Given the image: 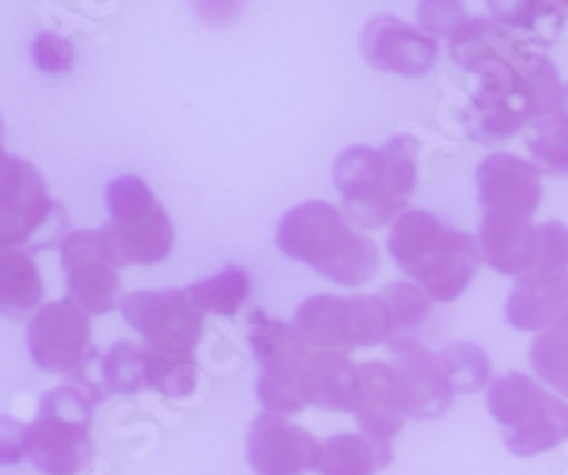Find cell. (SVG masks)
<instances>
[{
    "label": "cell",
    "mask_w": 568,
    "mask_h": 475,
    "mask_svg": "<svg viewBox=\"0 0 568 475\" xmlns=\"http://www.w3.org/2000/svg\"><path fill=\"white\" fill-rule=\"evenodd\" d=\"M187 293H191V300L202 313L236 316L247 296H251V274L242 265H227L216 276L194 282L187 287Z\"/></svg>",
    "instance_id": "24"
},
{
    "label": "cell",
    "mask_w": 568,
    "mask_h": 475,
    "mask_svg": "<svg viewBox=\"0 0 568 475\" xmlns=\"http://www.w3.org/2000/svg\"><path fill=\"white\" fill-rule=\"evenodd\" d=\"M27 345L40 371L74 376L94 353L89 313L69 300L49 302L29 320Z\"/></svg>",
    "instance_id": "12"
},
{
    "label": "cell",
    "mask_w": 568,
    "mask_h": 475,
    "mask_svg": "<svg viewBox=\"0 0 568 475\" xmlns=\"http://www.w3.org/2000/svg\"><path fill=\"white\" fill-rule=\"evenodd\" d=\"M100 382L109 393H123V396L145 391V347L131 338L111 345L109 353L100 358Z\"/></svg>",
    "instance_id": "27"
},
{
    "label": "cell",
    "mask_w": 568,
    "mask_h": 475,
    "mask_svg": "<svg viewBox=\"0 0 568 475\" xmlns=\"http://www.w3.org/2000/svg\"><path fill=\"white\" fill-rule=\"evenodd\" d=\"M278 251L287 260L313 267L324 280L362 287L378 274V247L358 234L329 202L311 200L291 209L278 222Z\"/></svg>",
    "instance_id": "2"
},
{
    "label": "cell",
    "mask_w": 568,
    "mask_h": 475,
    "mask_svg": "<svg viewBox=\"0 0 568 475\" xmlns=\"http://www.w3.org/2000/svg\"><path fill=\"white\" fill-rule=\"evenodd\" d=\"M393 367L398 371L400 382L407 387L409 404H413V418H440L449 404H453L455 393L449 387L444 367H440L438 353L424 347L420 342L415 345L395 347Z\"/></svg>",
    "instance_id": "18"
},
{
    "label": "cell",
    "mask_w": 568,
    "mask_h": 475,
    "mask_svg": "<svg viewBox=\"0 0 568 475\" xmlns=\"http://www.w3.org/2000/svg\"><path fill=\"white\" fill-rule=\"evenodd\" d=\"M478 245L480 256L489 262L491 271L520 280L535 267L540 236H537V225H531V220L484 214Z\"/></svg>",
    "instance_id": "19"
},
{
    "label": "cell",
    "mask_w": 568,
    "mask_h": 475,
    "mask_svg": "<svg viewBox=\"0 0 568 475\" xmlns=\"http://www.w3.org/2000/svg\"><path fill=\"white\" fill-rule=\"evenodd\" d=\"M27 458V424L0 416V467H12Z\"/></svg>",
    "instance_id": "33"
},
{
    "label": "cell",
    "mask_w": 568,
    "mask_h": 475,
    "mask_svg": "<svg viewBox=\"0 0 568 475\" xmlns=\"http://www.w3.org/2000/svg\"><path fill=\"white\" fill-rule=\"evenodd\" d=\"M389 256L435 302H455L480 265L478 240L429 211H407L389 229Z\"/></svg>",
    "instance_id": "3"
},
{
    "label": "cell",
    "mask_w": 568,
    "mask_h": 475,
    "mask_svg": "<svg viewBox=\"0 0 568 475\" xmlns=\"http://www.w3.org/2000/svg\"><path fill=\"white\" fill-rule=\"evenodd\" d=\"M74 47L71 40L58 32H40L32 40V60L40 72L45 74H65L74 69Z\"/></svg>",
    "instance_id": "31"
},
{
    "label": "cell",
    "mask_w": 568,
    "mask_h": 475,
    "mask_svg": "<svg viewBox=\"0 0 568 475\" xmlns=\"http://www.w3.org/2000/svg\"><path fill=\"white\" fill-rule=\"evenodd\" d=\"M45 180L29 160H0V254L23 247L58 214Z\"/></svg>",
    "instance_id": "11"
},
{
    "label": "cell",
    "mask_w": 568,
    "mask_h": 475,
    "mask_svg": "<svg viewBox=\"0 0 568 475\" xmlns=\"http://www.w3.org/2000/svg\"><path fill=\"white\" fill-rule=\"evenodd\" d=\"M469 18L471 14H466V9L460 7V3H440V0H435V3H420L418 7L420 27H424V32L435 40H453L455 34L466 27V20Z\"/></svg>",
    "instance_id": "32"
},
{
    "label": "cell",
    "mask_w": 568,
    "mask_h": 475,
    "mask_svg": "<svg viewBox=\"0 0 568 475\" xmlns=\"http://www.w3.org/2000/svg\"><path fill=\"white\" fill-rule=\"evenodd\" d=\"M98 398L78 384H60L40 398L27 424V458L45 475H78L91 456V413Z\"/></svg>",
    "instance_id": "5"
},
{
    "label": "cell",
    "mask_w": 568,
    "mask_h": 475,
    "mask_svg": "<svg viewBox=\"0 0 568 475\" xmlns=\"http://www.w3.org/2000/svg\"><path fill=\"white\" fill-rule=\"evenodd\" d=\"M145 387L169 398L187 396L196 387V362H180L145 347Z\"/></svg>",
    "instance_id": "28"
},
{
    "label": "cell",
    "mask_w": 568,
    "mask_h": 475,
    "mask_svg": "<svg viewBox=\"0 0 568 475\" xmlns=\"http://www.w3.org/2000/svg\"><path fill=\"white\" fill-rule=\"evenodd\" d=\"M531 163L540 169V174H568V125L557 118L535 123V134L529 138Z\"/></svg>",
    "instance_id": "29"
},
{
    "label": "cell",
    "mask_w": 568,
    "mask_h": 475,
    "mask_svg": "<svg viewBox=\"0 0 568 475\" xmlns=\"http://www.w3.org/2000/svg\"><path fill=\"white\" fill-rule=\"evenodd\" d=\"M529 362L542 384H549L551 391H557V396L568 398V320L557 322L555 327L535 336Z\"/></svg>",
    "instance_id": "26"
},
{
    "label": "cell",
    "mask_w": 568,
    "mask_h": 475,
    "mask_svg": "<svg viewBox=\"0 0 568 475\" xmlns=\"http://www.w3.org/2000/svg\"><path fill=\"white\" fill-rule=\"evenodd\" d=\"M43 302V276L27 247L0 254V313L7 320H27L40 311Z\"/></svg>",
    "instance_id": "21"
},
{
    "label": "cell",
    "mask_w": 568,
    "mask_h": 475,
    "mask_svg": "<svg viewBox=\"0 0 568 475\" xmlns=\"http://www.w3.org/2000/svg\"><path fill=\"white\" fill-rule=\"evenodd\" d=\"M438 358L455 396H469L489 384V356L475 342H449L444 351H438Z\"/></svg>",
    "instance_id": "25"
},
{
    "label": "cell",
    "mask_w": 568,
    "mask_h": 475,
    "mask_svg": "<svg viewBox=\"0 0 568 475\" xmlns=\"http://www.w3.org/2000/svg\"><path fill=\"white\" fill-rule=\"evenodd\" d=\"M478 191L484 214L531 220L542 200V174L531 160L500 151L478 165Z\"/></svg>",
    "instance_id": "16"
},
{
    "label": "cell",
    "mask_w": 568,
    "mask_h": 475,
    "mask_svg": "<svg viewBox=\"0 0 568 475\" xmlns=\"http://www.w3.org/2000/svg\"><path fill=\"white\" fill-rule=\"evenodd\" d=\"M568 320V274H526L506 302V322L517 331L542 333Z\"/></svg>",
    "instance_id": "17"
},
{
    "label": "cell",
    "mask_w": 568,
    "mask_h": 475,
    "mask_svg": "<svg viewBox=\"0 0 568 475\" xmlns=\"http://www.w3.org/2000/svg\"><path fill=\"white\" fill-rule=\"evenodd\" d=\"M378 296H382V305L384 311H387L389 351L404 345H415L420 327H424L426 322H429V316H433V296L420 291L418 285H413V282H389Z\"/></svg>",
    "instance_id": "23"
},
{
    "label": "cell",
    "mask_w": 568,
    "mask_h": 475,
    "mask_svg": "<svg viewBox=\"0 0 568 475\" xmlns=\"http://www.w3.org/2000/svg\"><path fill=\"white\" fill-rule=\"evenodd\" d=\"M362 52L373 69L400 78H420L433 72L440 58V43L420 29L393 14L369 18L362 32Z\"/></svg>",
    "instance_id": "14"
},
{
    "label": "cell",
    "mask_w": 568,
    "mask_h": 475,
    "mask_svg": "<svg viewBox=\"0 0 568 475\" xmlns=\"http://www.w3.org/2000/svg\"><path fill=\"white\" fill-rule=\"evenodd\" d=\"M537 236H540V247H537L535 274H568V229L562 222L549 220L537 225ZM529 271V274H531Z\"/></svg>",
    "instance_id": "30"
},
{
    "label": "cell",
    "mask_w": 568,
    "mask_h": 475,
    "mask_svg": "<svg viewBox=\"0 0 568 475\" xmlns=\"http://www.w3.org/2000/svg\"><path fill=\"white\" fill-rule=\"evenodd\" d=\"M105 209L111 216L105 234L123 265L151 267L169 260L174 251V222L140 176L111 180L105 185Z\"/></svg>",
    "instance_id": "6"
},
{
    "label": "cell",
    "mask_w": 568,
    "mask_h": 475,
    "mask_svg": "<svg viewBox=\"0 0 568 475\" xmlns=\"http://www.w3.org/2000/svg\"><path fill=\"white\" fill-rule=\"evenodd\" d=\"M125 325L134 327L145 347L180 362H196L205 313L194 305L182 287L165 291H136L120 302Z\"/></svg>",
    "instance_id": "9"
},
{
    "label": "cell",
    "mask_w": 568,
    "mask_h": 475,
    "mask_svg": "<svg viewBox=\"0 0 568 475\" xmlns=\"http://www.w3.org/2000/svg\"><path fill=\"white\" fill-rule=\"evenodd\" d=\"M393 462V447H384L364 433H338L322 442L318 475H378Z\"/></svg>",
    "instance_id": "22"
},
{
    "label": "cell",
    "mask_w": 568,
    "mask_h": 475,
    "mask_svg": "<svg viewBox=\"0 0 568 475\" xmlns=\"http://www.w3.org/2000/svg\"><path fill=\"white\" fill-rule=\"evenodd\" d=\"M358 398V365L347 353L316 351L307 356L302 371V402L304 407L353 413Z\"/></svg>",
    "instance_id": "20"
},
{
    "label": "cell",
    "mask_w": 568,
    "mask_h": 475,
    "mask_svg": "<svg viewBox=\"0 0 568 475\" xmlns=\"http://www.w3.org/2000/svg\"><path fill=\"white\" fill-rule=\"evenodd\" d=\"M355 422L364 436L375 438L384 447H393L407 418H413L407 387L398 371L387 362H367L358 365V398H355Z\"/></svg>",
    "instance_id": "15"
},
{
    "label": "cell",
    "mask_w": 568,
    "mask_h": 475,
    "mask_svg": "<svg viewBox=\"0 0 568 475\" xmlns=\"http://www.w3.org/2000/svg\"><path fill=\"white\" fill-rule=\"evenodd\" d=\"M3 156H7V151H3V143H0V160H3Z\"/></svg>",
    "instance_id": "35"
},
{
    "label": "cell",
    "mask_w": 568,
    "mask_h": 475,
    "mask_svg": "<svg viewBox=\"0 0 568 475\" xmlns=\"http://www.w3.org/2000/svg\"><path fill=\"white\" fill-rule=\"evenodd\" d=\"M322 442L287 416L262 413L247 433V464L253 475H304L318 467Z\"/></svg>",
    "instance_id": "13"
},
{
    "label": "cell",
    "mask_w": 568,
    "mask_h": 475,
    "mask_svg": "<svg viewBox=\"0 0 568 475\" xmlns=\"http://www.w3.org/2000/svg\"><path fill=\"white\" fill-rule=\"evenodd\" d=\"M60 265L65 271L69 296L89 316H105L120 305V267L105 229L100 231H71L60 242Z\"/></svg>",
    "instance_id": "10"
},
{
    "label": "cell",
    "mask_w": 568,
    "mask_h": 475,
    "mask_svg": "<svg viewBox=\"0 0 568 475\" xmlns=\"http://www.w3.org/2000/svg\"><path fill=\"white\" fill-rule=\"evenodd\" d=\"M486 407L504 427L511 456L535 458L568 438V404L526 373H506L486 387Z\"/></svg>",
    "instance_id": "4"
},
{
    "label": "cell",
    "mask_w": 568,
    "mask_h": 475,
    "mask_svg": "<svg viewBox=\"0 0 568 475\" xmlns=\"http://www.w3.org/2000/svg\"><path fill=\"white\" fill-rule=\"evenodd\" d=\"M0 134H3V118H0Z\"/></svg>",
    "instance_id": "36"
},
{
    "label": "cell",
    "mask_w": 568,
    "mask_h": 475,
    "mask_svg": "<svg viewBox=\"0 0 568 475\" xmlns=\"http://www.w3.org/2000/svg\"><path fill=\"white\" fill-rule=\"evenodd\" d=\"M247 338H251L253 356L258 358L256 396L265 413L293 416L304 411L302 402V371L307 362V345L302 342L293 325L273 320L262 307L247 320Z\"/></svg>",
    "instance_id": "8"
},
{
    "label": "cell",
    "mask_w": 568,
    "mask_h": 475,
    "mask_svg": "<svg viewBox=\"0 0 568 475\" xmlns=\"http://www.w3.org/2000/svg\"><path fill=\"white\" fill-rule=\"evenodd\" d=\"M557 120L568 125V85H562V98H560V111H557Z\"/></svg>",
    "instance_id": "34"
},
{
    "label": "cell",
    "mask_w": 568,
    "mask_h": 475,
    "mask_svg": "<svg viewBox=\"0 0 568 475\" xmlns=\"http://www.w3.org/2000/svg\"><path fill=\"white\" fill-rule=\"evenodd\" d=\"M418 140L398 134L382 149L353 145L336 156L333 183L344 200L347 222L369 231L407 214L418 185Z\"/></svg>",
    "instance_id": "1"
},
{
    "label": "cell",
    "mask_w": 568,
    "mask_h": 475,
    "mask_svg": "<svg viewBox=\"0 0 568 475\" xmlns=\"http://www.w3.org/2000/svg\"><path fill=\"white\" fill-rule=\"evenodd\" d=\"M293 331L304 345L347 353L355 347L387 345L389 325L382 296H329L318 293L298 305Z\"/></svg>",
    "instance_id": "7"
}]
</instances>
